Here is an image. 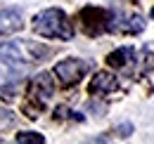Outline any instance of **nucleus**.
<instances>
[{"mask_svg": "<svg viewBox=\"0 0 154 144\" xmlns=\"http://www.w3.org/2000/svg\"><path fill=\"white\" fill-rule=\"evenodd\" d=\"M33 31L43 38H59V40H71L74 38V28H71L66 14L57 7L38 12L36 19H33Z\"/></svg>", "mask_w": 154, "mask_h": 144, "instance_id": "1", "label": "nucleus"}, {"mask_svg": "<svg viewBox=\"0 0 154 144\" xmlns=\"http://www.w3.org/2000/svg\"><path fill=\"white\" fill-rule=\"evenodd\" d=\"M50 54V47H43L38 43H21V40H5L0 43V59L10 64H24V62H40Z\"/></svg>", "mask_w": 154, "mask_h": 144, "instance_id": "2", "label": "nucleus"}, {"mask_svg": "<svg viewBox=\"0 0 154 144\" xmlns=\"http://www.w3.org/2000/svg\"><path fill=\"white\" fill-rule=\"evenodd\" d=\"M90 69H93V62L88 59H64L55 66V76L64 88H69V85H76Z\"/></svg>", "mask_w": 154, "mask_h": 144, "instance_id": "3", "label": "nucleus"}, {"mask_svg": "<svg viewBox=\"0 0 154 144\" xmlns=\"http://www.w3.org/2000/svg\"><path fill=\"white\" fill-rule=\"evenodd\" d=\"M109 21L112 14L102 7H85L81 10V24H83V31L88 36H100L104 31H109Z\"/></svg>", "mask_w": 154, "mask_h": 144, "instance_id": "4", "label": "nucleus"}, {"mask_svg": "<svg viewBox=\"0 0 154 144\" xmlns=\"http://www.w3.org/2000/svg\"><path fill=\"white\" fill-rule=\"evenodd\" d=\"M52 90H55L52 76H50V73H38V76L31 80V85H29V97H31V102H36L38 109H43L48 104V99L52 97Z\"/></svg>", "mask_w": 154, "mask_h": 144, "instance_id": "5", "label": "nucleus"}, {"mask_svg": "<svg viewBox=\"0 0 154 144\" xmlns=\"http://www.w3.org/2000/svg\"><path fill=\"white\" fill-rule=\"evenodd\" d=\"M116 90H119V80L112 73H97L88 85L90 94H109V92H116Z\"/></svg>", "mask_w": 154, "mask_h": 144, "instance_id": "6", "label": "nucleus"}, {"mask_svg": "<svg viewBox=\"0 0 154 144\" xmlns=\"http://www.w3.org/2000/svg\"><path fill=\"white\" fill-rule=\"evenodd\" d=\"M24 26V17L17 7H7L0 12V33H14V31H21Z\"/></svg>", "mask_w": 154, "mask_h": 144, "instance_id": "7", "label": "nucleus"}, {"mask_svg": "<svg viewBox=\"0 0 154 144\" xmlns=\"http://www.w3.org/2000/svg\"><path fill=\"white\" fill-rule=\"evenodd\" d=\"M135 62V50L133 47H119L107 57V64L114 69H131Z\"/></svg>", "mask_w": 154, "mask_h": 144, "instance_id": "8", "label": "nucleus"}, {"mask_svg": "<svg viewBox=\"0 0 154 144\" xmlns=\"http://www.w3.org/2000/svg\"><path fill=\"white\" fill-rule=\"evenodd\" d=\"M21 76H24V66L21 64H10V62L0 59V85L17 83Z\"/></svg>", "mask_w": 154, "mask_h": 144, "instance_id": "9", "label": "nucleus"}, {"mask_svg": "<svg viewBox=\"0 0 154 144\" xmlns=\"http://www.w3.org/2000/svg\"><path fill=\"white\" fill-rule=\"evenodd\" d=\"M121 21H123V24H116V26H114V31H126V33H140V31L145 28V21H142V17H137V14H133V17L128 19V21L121 17Z\"/></svg>", "mask_w": 154, "mask_h": 144, "instance_id": "10", "label": "nucleus"}, {"mask_svg": "<svg viewBox=\"0 0 154 144\" xmlns=\"http://www.w3.org/2000/svg\"><path fill=\"white\" fill-rule=\"evenodd\" d=\"M17 142L19 144H45V137L38 135V132H19Z\"/></svg>", "mask_w": 154, "mask_h": 144, "instance_id": "11", "label": "nucleus"}, {"mask_svg": "<svg viewBox=\"0 0 154 144\" xmlns=\"http://www.w3.org/2000/svg\"><path fill=\"white\" fill-rule=\"evenodd\" d=\"M14 113L12 111H7V109H2L0 106V130H5V128H12L14 125Z\"/></svg>", "mask_w": 154, "mask_h": 144, "instance_id": "12", "label": "nucleus"}, {"mask_svg": "<svg viewBox=\"0 0 154 144\" xmlns=\"http://www.w3.org/2000/svg\"><path fill=\"white\" fill-rule=\"evenodd\" d=\"M152 17H154V7H152Z\"/></svg>", "mask_w": 154, "mask_h": 144, "instance_id": "13", "label": "nucleus"}]
</instances>
